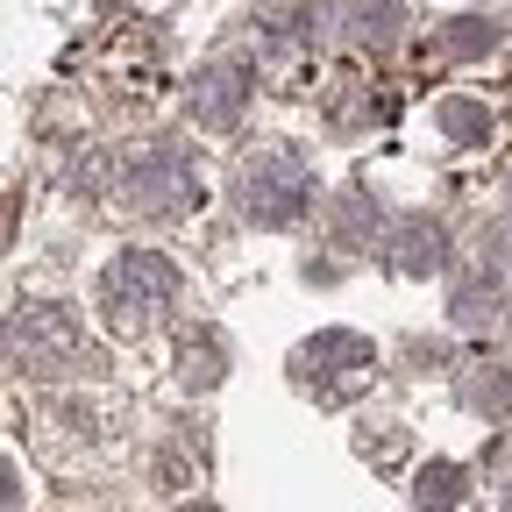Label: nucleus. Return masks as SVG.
Listing matches in <instances>:
<instances>
[{"label": "nucleus", "instance_id": "obj_1", "mask_svg": "<svg viewBox=\"0 0 512 512\" xmlns=\"http://www.w3.org/2000/svg\"><path fill=\"white\" fill-rule=\"evenodd\" d=\"M306 200H313V171H306V157H299L292 143H271V150H256V157L242 164V214H249L256 228L299 221Z\"/></svg>", "mask_w": 512, "mask_h": 512}, {"label": "nucleus", "instance_id": "obj_2", "mask_svg": "<svg viewBox=\"0 0 512 512\" xmlns=\"http://www.w3.org/2000/svg\"><path fill=\"white\" fill-rule=\"evenodd\" d=\"M171 299H178V271L157 249H121L107 264V278H100V306L114 313V328H136V320L164 313Z\"/></svg>", "mask_w": 512, "mask_h": 512}, {"label": "nucleus", "instance_id": "obj_3", "mask_svg": "<svg viewBox=\"0 0 512 512\" xmlns=\"http://www.w3.org/2000/svg\"><path fill=\"white\" fill-rule=\"evenodd\" d=\"M8 349H15V363L36 370V377H64V370H79L86 335H79L72 306H22L15 328H8Z\"/></svg>", "mask_w": 512, "mask_h": 512}, {"label": "nucleus", "instance_id": "obj_4", "mask_svg": "<svg viewBox=\"0 0 512 512\" xmlns=\"http://www.w3.org/2000/svg\"><path fill=\"white\" fill-rule=\"evenodd\" d=\"M121 200H128V207H143V214H178V207H192V200H200V171H192V150H178V143L143 150L136 164H128V178H121Z\"/></svg>", "mask_w": 512, "mask_h": 512}, {"label": "nucleus", "instance_id": "obj_5", "mask_svg": "<svg viewBox=\"0 0 512 512\" xmlns=\"http://www.w3.org/2000/svg\"><path fill=\"white\" fill-rule=\"evenodd\" d=\"M292 363H299V377L313 384V392H342V384H363L377 370V349L363 335H349V328H320Z\"/></svg>", "mask_w": 512, "mask_h": 512}, {"label": "nucleus", "instance_id": "obj_6", "mask_svg": "<svg viewBox=\"0 0 512 512\" xmlns=\"http://www.w3.org/2000/svg\"><path fill=\"white\" fill-rule=\"evenodd\" d=\"M242 107H249V79L235 64H207L192 79V121L200 128H228V121H242Z\"/></svg>", "mask_w": 512, "mask_h": 512}, {"label": "nucleus", "instance_id": "obj_7", "mask_svg": "<svg viewBox=\"0 0 512 512\" xmlns=\"http://www.w3.org/2000/svg\"><path fill=\"white\" fill-rule=\"evenodd\" d=\"M441 256H448V242H441L434 221H420V214L399 221V235H392V264H399V271H413V278H420V271H441Z\"/></svg>", "mask_w": 512, "mask_h": 512}, {"label": "nucleus", "instance_id": "obj_8", "mask_svg": "<svg viewBox=\"0 0 512 512\" xmlns=\"http://www.w3.org/2000/svg\"><path fill=\"white\" fill-rule=\"evenodd\" d=\"M413 505L420 512H456L463 505V463H427L413 477Z\"/></svg>", "mask_w": 512, "mask_h": 512}, {"label": "nucleus", "instance_id": "obj_9", "mask_svg": "<svg viewBox=\"0 0 512 512\" xmlns=\"http://www.w3.org/2000/svg\"><path fill=\"white\" fill-rule=\"evenodd\" d=\"M491 299H498L491 278H463L456 292H448V313H456V328H477V320L491 313Z\"/></svg>", "mask_w": 512, "mask_h": 512}, {"label": "nucleus", "instance_id": "obj_10", "mask_svg": "<svg viewBox=\"0 0 512 512\" xmlns=\"http://www.w3.org/2000/svg\"><path fill=\"white\" fill-rule=\"evenodd\" d=\"M463 399H470L477 413H505V406H512V377L484 363V377H470V384H463Z\"/></svg>", "mask_w": 512, "mask_h": 512}, {"label": "nucleus", "instance_id": "obj_11", "mask_svg": "<svg viewBox=\"0 0 512 512\" xmlns=\"http://www.w3.org/2000/svg\"><path fill=\"white\" fill-rule=\"evenodd\" d=\"M441 128H448L456 143H484V136H491V114L470 107V100H448V107H441Z\"/></svg>", "mask_w": 512, "mask_h": 512}, {"label": "nucleus", "instance_id": "obj_12", "mask_svg": "<svg viewBox=\"0 0 512 512\" xmlns=\"http://www.w3.org/2000/svg\"><path fill=\"white\" fill-rule=\"evenodd\" d=\"M399 0H356V36H392L399 29Z\"/></svg>", "mask_w": 512, "mask_h": 512}, {"label": "nucleus", "instance_id": "obj_13", "mask_svg": "<svg viewBox=\"0 0 512 512\" xmlns=\"http://www.w3.org/2000/svg\"><path fill=\"white\" fill-rule=\"evenodd\" d=\"M491 43H498V22H484V15H463L456 36H448V50H456V57H477V50H491Z\"/></svg>", "mask_w": 512, "mask_h": 512}, {"label": "nucleus", "instance_id": "obj_14", "mask_svg": "<svg viewBox=\"0 0 512 512\" xmlns=\"http://www.w3.org/2000/svg\"><path fill=\"white\" fill-rule=\"evenodd\" d=\"M214 377H221V349H214V342H207V349L192 342V349H185V384H214Z\"/></svg>", "mask_w": 512, "mask_h": 512}, {"label": "nucleus", "instance_id": "obj_15", "mask_svg": "<svg viewBox=\"0 0 512 512\" xmlns=\"http://www.w3.org/2000/svg\"><path fill=\"white\" fill-rule=\"evenodd\" d=\"M505 512H512V484H505Z\"/></svg>", "mask_w": 512, "mask_h": 512}, {"label": "nucleus", "instance_id": "obj_16", "mask_svg": "<svg viewBox=\"0 0 512 512\" xmlns=\"http://www.w3.org/2000/svg\"><path fill=\"white\" fill-rule=\"evenodd\" d=\"M192 512H214V505H192Z\"/></svg>", "mask_w": 512, "mask_h": 512}]
</instances>
